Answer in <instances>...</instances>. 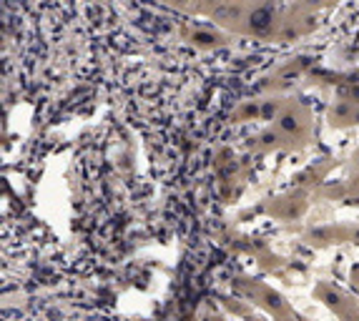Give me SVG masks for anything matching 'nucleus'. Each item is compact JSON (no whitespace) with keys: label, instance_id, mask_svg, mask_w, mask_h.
<instances>
[{"label":"nucleus","instance_id":"obj_1","mask_svg":"<svg viewBox=\"0 0 359 321\" xmlns=\"http://www.w3.org/2000/svg\"><path fill=\"white\" fill-rule=\"evenodd\" d=\"M249 20H252V30L254 33H266L271 25V20H274V15H271V8H257V11L249 15Z\"/></svg>","mask_w":359,"mask_h":321}]
</instances>
